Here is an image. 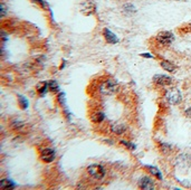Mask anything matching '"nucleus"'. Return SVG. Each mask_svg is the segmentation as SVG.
<instances>
[{
	"label": "nucleus",
	"mask_w": 191,
	"mask_h": 190,
	"mask_svg": "<svg viewBox=\"0 0 191 190\" xmlns=\"http://www.w3.org/2000/svg\"><path fill=\"white\" fill-rule=\"evenodd\" d=\"M165 99L170 104L172 105H176V104H179L181 102V99H182V95H181V92L178 90V88H171L169 91L167 92L165 94Z\"/></svg>",
	"instance_id": "nucleus-1"
},
{
	"label": "nucleus",
	"mask_w": 191,
	"mask_h": 190,
	"mask_svg": "<svg viewBox=\"0 0 191 190\" xmlns=\"http://www.w3.org/2000/svg\"><path fill=\"white\" fill-rule=\"evenodd\" d=\"M121 143H122V146H127V149L130 150H135V144L134 143H131V142H129V141H121Z\"/></svg>",
	"instance_id": "nucleus-21"
},
{
	"label": "nucleus",
	"mask_w": 191,
	"mask_h": 190,
	"mask_svg": "<svg viewBox=\"0 0 191 190\" xmlns=\"http://www.w3.org/2000/svg\"><path fill=\"white\" fill-rule=\"evenodd\" d=\"M123 10L125 12H134L135 11V8H134V6L131 5V3H127V5H124L123 6Z\"/></svg>",
	"instance_id": "nucleus-20"
},
{
	"label": "nucleus",
	"mask_w": 191,
	"mask_h": 190,
	"mask_svg": "<svg viewBox=\"0 0 191 190\" xmlns=\"http://www.w3.org/2000/svg\"><path fill=\"white\" fill-rule=\"evenodd\" d=\"M103 36L109 44H116L118 41V38L116 37V35H115L114 32H112L110 29H107V28H105L103 30Z\"/></svg>",
	"instance_id": "nucleus-9"
},
{
	"label": "nucleus",
	"mask_w": 191,
	"mask_h": 190,
	"mask_svg": "<svg viewBox=\"0 0 191 190\" xmlns=\"http://www.w3.org/2000/svg\"><path fill=\"white\" fill-rule=\"evenodd\" d=\"M91 120L94 123H101L104 120V114L102 112H96L91 116Z\"/></svg>",
	"instance_id": "nucleus-15"
},
{
	"label": "nucleus",
	"mask_w": 191,
	"mask_h": 190,
	"mask_svg": "<svg viewBox=\"0 0 191 190\" xmlns=\"http://www.w3.org/2000/svg\"><path fill=\"white\" fill-rule=\"evenodd\" d=\"M24 125H25L24 122H21V121H18V120L12 121V123H11V128H12V129H16V130L21 129V128H23Z\"/></svg>",
	"instance_id": "nucleus-19"
},
{
	"label": "nucleus",
	"mask_w": 191,
	"mask_h": 190,
	"mask_svg": "<svg viewBox=\"0 0 191 190\" xmlns=\"http://www.w3.org/2000/svg\"><path fill=\"white\" fill-rule=\"evenodd\" d=\"M40 159H41V161H44L46 163H49V162L54 161V159H55V151H54L53 149H49V148H46V149L41 150Z\"/></svg>",
	"instance_id": "nucleus-6"
},
{
	"label": "nucleus",
	"mask_w": 191,
	"mask_h": 190,
	"mask_svg": "<svg viewBox=\"0 0 191 190\" xmlns=\"http://www.w3.org/2000/svg\"><path fill=\"white\" fill-rule=\"evenodd\" d=\"M160 150H161V152L163 153V154H168V153H170V152H171L172 148H171L170 144L161 143V144H160Z\"/></svg>",
	"instance_id": "nucleus-16"
},
{
	"label": "nucleus",
	"mask_w": 191,
	"mask_h": 190,
	"mask_svg": "<svg viewBox=\"0 0 191 190\" xmlns=\"http://www.w3.org/2000/svg\"><path fill=\"white\" fill-rule=\"evenodd\" d=\"M96 11V6L92 0H85L84 2L81 3V12L85 16L93 15Z\"/></svg>",
	"instance_id": "nucleus-5"
},
{
	"label": "nucleus",
	"mask_w": 191,
	"mask_h": 190,
	"mask_svg": "<svg viewBox=\"0 0 191 190\" xmlns=\"http://www.w3.org/2000/svg\"><path fill=\"white\" fill-rule=\"evenodd\" d=\"M141 55L143 56V57H147V58H151V57H152V55H149V54H147V53L141 54Z\"/></svg>",
	"instance_id": "nucleus-26"
},
{
	"label": "nucleus",
	"mask_w": 191,
	"mask_h": 190,
	"mask_svg": "<svg viewBox=\"0 0 191 190\" xmlns=\"http://www.w3.org/2000/svg\"><path fill=\"white\" fill-rule=\"evenodd\" d=\"M47 88H49L48 87V84L45 82L39 83V84L37 85V92H38V94L40 95V96H44L45 93L47 92Z\"/></svg>",
	"instance_id": "nucleus-14"
},
{
	"label": "nucleus",
	"mask_w": 191,
	"mask_h": 190,
	"mask_svg": "<svg viewBox=\"0 0 191 190\" xmlns=\"http://www.w3.org/2000/svg\"><path fill=\"white\" fill-rule=\"evenodd\" d=\"M153 82L158 85H170L172 83V78L169 77L167 75H161V74H158L153 77Z\"/></svg>",
	"instance_id": "nucleus-8"
},
{
	"label": "nucleus",
	"mask_w": 191,
	"mask_h": 190,
	"mask_svg": "<svg viewBox=\"0 0 191 190\" xmlns=\"http://www.w3.org/2000/svg\"><path fill=\"white\" fill-rule=\"evenodd\" d=\"M185 115L189 117V119H191V108H189L187 111H185Z\"/></svg>",
	"instance_id": "nucleus-25"
},
{
	"label": "nucleus",
	"mask_w": 191,
	"mask_h": 190,
	"mask_svg": "<svg viewBox=\"0 0 191 190\" xmlns=\"http://www.w3.org/2000/svg\"><path fill=\"white\" fill-rule=\"evenodd\" d=\"M32 1H34V2L39 3V5H40L41 7H45V6H46V2H44L43 0H32Z\"/></svg>",
	"instance_id": "nucleus-24"
},
{
	"label": "nucleus",
	"mask_w": 191,
	"mask_h": 190,
	"mask_svg": "<svg viewBox=\"0 0 191 190\" xmlns=\"http://www.w3.org/2000/svg\"><path fill=\"white\" fill-rule=\"evenodd\" d=\"M48 87H49V90L52 92H58L59 91V86L56 81H50V82L48 83Z\"/></svg>",
	"instance_id": "nucleus-18"
},
{
	"label": "nucleus",
	"mask_w": 191,
	"mask_h": 190,
	"mask_svg": "<svg viewBox=\"0 0 191 190\" xmlns=\"http://www.w3.org/2000/svg\"><path fill=\"white\" fill-rule=\"evenodd\" d=\"M174 40V36L171 32H161L156 35V41L163 46H169Z\"/></svg>",
	"instance_id": "nucleus-3"
},
{
	"label": "nucleus",
	"mask_w": 191,
	"mask_h": 190,
	"mask_svg": "<svg viewBox=\"0 0 191 190\" xmlns=\"http://www.w3.org/2000/svg\"><path fill=\"white\" fill-rule=\"evenodd\" d=\"M139 187L143 190H153L154 189V184H153L152 179L149 177H142L139 180Z\"/></svg>",
	"instance_id": "nucleus-7"
},
{
	"label": "nucleus",
	"mask_w": 191,
	"mask_h": 190,
	"mask_svg": "<svg viewBox=\"0 0 191 190\" xmlns=\"http://www.w3.org/2000/svg\"><path fill=\"white\" fill-rule=\"evenodd\" d=\"M18 102H19V105H20V108H23V110L28 108V102H27V99H25L24 96L19 95V96H18Z\"/></svg>",
	"instance_id": "nucleus-17"
},
{
	"label": "nucleus",
	"mask_w": 191,
	"mask_h": 190,
	"mask_svg": "<svg viewBox=\"0 0 191 190\" xmlns=\"http://www.w3.org/2000/svg\"><path fill=\"white\" fill-rule=\"evenodd\" d=\"M15 188V184L9 180V179H2L0 181V189H14Z\"/></svg>",
	"instance_id": "nucleus-12"
},
{
	"label": "nucleus",
	"mask_w": 191,
	"mask_h": 190,
	"mask_svg": "<svg viewBox=\"0 0 191 190\" xmlns=\"http://www.w3.org/2000/svg\"><path fill=\"white\" fill-rule=\"evenodd\" d=\"M88 175L94 179H102L105 175V169L101 164H92L87 168Z\"/></svg>",
	"instance_id": "nucleus-2"
},
{
	"label": "nucleus",
	"mask_w": 191,
	"mask_h": 190,
	"mask_svg": "<svg viewBox=\"0 0 191 190\" xmlns=\"http://www.w3.org/2000/svg\"><path fill=\"white\" fill-rule=\"evenodd\" d=\"M127 130V125L125 124H122V123H118V124H113L111 126V131L114 133V134L121 135L123 134L124 132Z\"/></svg>",
	"instance_id": "nucleus-10"
},
{
	"label": "nucleus",
	"mask_w": 191,
	"mask_h": 190,
	"mask_svg": "<svg viewBox=\"0 0 191 190\" xmlns=\"http://www.w3.org/2000/svg\"><path fill=\"white\" fill-rule=\"evenodd\" d=\"M57 99H58V102L60 105L65 106V93H59L58 96H57Z\"/></svg>",
	"instance_id": "nucleus-22"
},
{
	"label": "nucleus",
	"mask_w": 191,
	"mask_h": 190,
	"mask_svg": "<svg viewBox=\"0 0 191 190\" xmlns=\"http://www.w3.org/2000/svg\"><path fill=\"white\" fill-rule=\"evenodd\" d=\"M118 90V83L113 79H107L101 86V92L104 94H113Z\"/></svg>",
	"instance_id": "nucleus-4"
},
{
	"label": "nucleus",
	"mask_w": 191,
	"mask_h": 190,
	"mask_svg": "<svg viewBox=\"0 0 191 190\" xmlns=\"http://www.w3.org/2000/svg\"><path fill=\"white\" fill-rule=\"evenodd\" d=\"M145 168H147V171H149V172H150L152 175H154L156 178L160 179V180L162 179V175H161V172H160V170L158 169V168L153 167V166H147Z\"/></svg>",
	"instance_id": "nucleus-13"
},
{
	"label": "nucleus",
	"mask_w": 191,
	"mask_h": 190,
	"mask_svg": "<svg viewBox=\"0 0 191 190\" xmlns=\"http://www.w3.org/2000/svg\"><path fill=\"white\" fill-rule=\"evenodd\" d=\"M161 67L163 68L164 70H167V72H174L176 70V65L173 64V63H171V61H162L161 63Z\"/></svg>",
	"instance_id": "nucleus-11"
},
{
	"label": "nucleus",
	"mask_w": 191,
	"mask_h": 190,
	"mask_svg": "<svg viewBox=\"0 0 191 190\" xmlns=\"http://www.w3.org/2000/svg\"><path fill=\"white\" fill-rule=\"evenodd\" d=\"M5 15H6V7L3 3H1V17H3Z\"/></svg>",
	"instance_id": "nucleus-23"
}]
</instances>
